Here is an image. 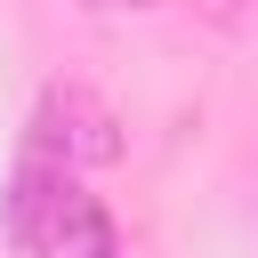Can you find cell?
Instances as JSON below:
<instances>
[{
    "mask_svg": "<svg viewBox=\"0 0 258 258\" xmlns=\"http://www.w3.org/2000/svg\"><path fill=\"white\" fill-rule=\"evenodd\" d=\"M8 242L24 258H121L105 210L73 185V169H48V161H32L16 177V194H8Z\"/></svg>",
    "mask_w": 258,
    "mask_h": 258,
    "instance_id": "6da1fadb",
    "label": "cell"
},
{
    "mask_svg": "<svg viewBox=\"0 0 258 258\" xmlns=\"http://www.w3.org/2000/svg\"><path fill=\"white\" fill-rule=\"evenodd\" d=\"M113 153H121L113 113L89 89H48L40 97V161L48 169H89V161H113Z\"/></svg>",
    "mask_w": 258,
    "mask_h": 258,
    "instance_id": "7a4b0ae2",
    "label": "cell"
}]
</instances>
